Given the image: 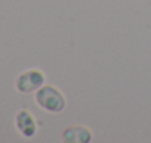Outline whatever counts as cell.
Listing matches in <instances>:
<instances>
[{
  "instance_id": "6da1fadb",
  "label": "cell",
  "mask_w": 151,
  "mask_h": 143,
  "mask_svg": "<svg viewBox=\"0 0 151 143\" xmlns=\"http://www.w3.org/2000/svg\"><path fill=\"white\" fill-rule=\"evenodd\" d=\"M36 100L43 109L49 112H61L65 108V97L58 89L52 86L40 87L36 93Z\"/></svg>"
},
{
  "instance_id": "7a4b0ae2",
  "label": "cell",
  "mask_w": 151,
  "mask_h": 143,
  "mask_svg": "<svg viewBox=\"0 0 151 143\" xmlns=\"http://www.w3.org/2000/svg\"><path fill=\"white\" fill-rule=\"evenodd\" d=\"M43 81H45V77H43V74L40 73V71L30 69V71H27V73L19 75V78L17 81V87L22 93H30V92H34V90L40 89Z\"/></svg>"
},
{
  "instance_id": "3957f363",
  "label": "cell",
  "mask_w": 151,
  "mask_h": 143,
  "mask_svg": "<svg viewBox=\"0 0 151 143\" xmlns=\"http://www.w3.org/2000/svg\"><path fill=\"white\" fill-rule=\"evenodd\" d=\"M17 127L19 128V131L30 137L36 133V121L33 118V115L28 111H21L17 117Z\"/></svg>"
},
{
  "instance_id": "277c9868",
  "label": "cell",
  "mask_w": 151,
  "mask_h": 143,
  "mask_svg": "<svg viewBox=\"0 0 151 143\" xmlns=\"http://www.w3.org/2000/svg\"><path fill=\"white\" fill-rule=\"evenodd\" d=\"M92 137L91 131L88 128H82V127H71L67 128L64 131V140L65 142H89Z\"/></svg>"
}]
</instances>
